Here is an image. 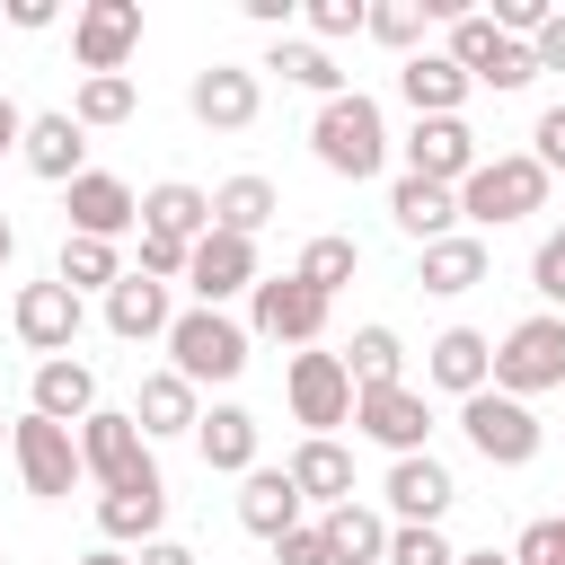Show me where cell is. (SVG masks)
Instances as JSON below:
<instances>
[{
    "label": "cell",
    "instance_id": "cell-1",
    "mask_svg": "<svg viewBox=\"0 0 565 565\" xmlns=\"http://www.w3.org/2000/svg\"><path fill=\"white\" fill-rule=\"evenodd\" d=\"M309 150H318V168L327 177H380L388 168V124H380V97H362V88H344V97H327L318 106V124H309Z\"/></svg>",
    "mask_w": 565,
    "mask_h": 565
},
{
    "label": "cell",
    "instance_id": "cell-2",
    "mask_svg": "<svg viewBox=\"0 0 565 565\" xmlns=\"http://www.w3.org/2000/svg\"><path fill=\"white\" fill-rule=\"evenodd\" d=\"M539 203H547V168H539L530 150H494V159H477L468 185H459V221H477V230L530 221Z\"/></svg>",
    "mask_w": 565,
    "mask_h": 565
},
{
    "label": "cell",
    "instance_id": "cell-3",
    "mask_svg": "<svg viewBox=\"0 0 565 565\" xmlns=\"http://www.w3.org/2000/svg\"><path fill=\"white\" fill-rule=\"evenodd\" d=\"M168 371L185 388H212V380H238L247 371V327L230 309H177L168 318Z\"/></svg>",
    "mask_w": 565,
    "mask_h": 565
},
{
    "label": "cell",
    "instance_id": "cell-4",
    "mask_svg": "<svg viewBox=\"0 0 565 565\" xmlns=\"http://www.w3.org/2000/svg\"><path fill=\"white\" fill-rule=\"evenodd\" d=\"M486 388H503V397H547V388H565V318L556 309H539V318H521L503 344H494V380Z\"/></svg>",
    "mask_w": 565,
    "mask_h": 565
},
{
    "label": "cell",
    "instance_id": "cell-5",
    "mask_svg": "<svg viewBox=\"0 0 565 565\" xmlns=\"http://www.w3.org/2000/svg\"><path fill=\"white\" fill-rule=\"evenodd\" d=\"M79 468H88L106 494L159 486V459H150V441H141V424H132L124 406H97V415L79 424Z\"/></svg>",
    "mask_w": 565,
    "mask_h": 565
},
{
    "label": "cell",
    "instance_id": "cell-6",
    "mask_svg": "<svg viewBox=\"0 0 565 565\" xmlns=\"http://www.w3.org/2000/svg\"><path fill=\"white\" fill-rule=\"evenodd\" d=\"M459 433H468V450H477L486 468H530V459H539V415H530L521 397H503V388L459 397Z\"/></svg>",
    "mask_w": 565,
    "mask_h": 565
},
{
    "label": "cell",
    "instance_id": "cell-7",
    "mask_svg": "<svg viewBox=\"0 0 565 565\" xmlns=\"http://www.w3.org/2000/svg\"><path fill=\"white\" fill-rule=\"evenodd\" d=\"M282 397H291V424H309V441H335V424H353V371H344V353H291Z\"/></svg>",
    "mask_w": 565,
    "mask_h": 565
},
{
    "label": "cell",
    "instance_id": "cell-8",
    "mask_svg": "<svg viewBox=\"0 0 565 565\" xmlns=\"http://www.w3.org/2000/svg\"><path fill=\"white\" fill-rule=\"evenodd\" d=\"M9 450H18V477H26V494H44V503H62L88 468H79V433L71 424H44V415H18L9 424Z\"/></svg>",
    "mask_w": 565,
    "mask_h": 565
},
{
    "label": "cell",
    "instance_id": "cell-9",
    "mask_svg": "<svg viewBox=\"0 0 565 565\" xmlns=\"http://www.w3.org/2000/svg\"><path fill=\"white\" fill-rule=\"evenodd\" d=\"M62 212H71V238H124V230H141V194L124 185V177H106V168H79L71 185H62Z\"/></svg>",
    "mask_w": 565,
    "mask_h": 565
},
{
    "label": "cell",
    "instance_id": "cell-10",
    "mask_svg": "<svg viewBox=\"0 0 565 565\" xmlns=\"http://www.w3.org/2000/svg\"><path fill=\"white\" fill-rule=\"evenodd\" d=\"M9 327H18V344H35V353L53 362V353H71V344H79L88 309H79V291H71V282H18Z\"/></svg>",
    "mask_w": 565,
    "mask_h": 565
},
{
    "label": "cell",
    "instance_id": "cell-11",
    "mask_svg": "<svg viewBox=\"0 0 565 565\" xmlns=\"http://www.w3.org/2000/svg\"><path fill=\"white\" fill-rule=\"evenodd\" d=\"M353 433H371L388 459H415L424 450V433H433V406H424V388H353Z\"/></svg>",
    "mask_w": 565,
    "mask_h": 565
},
{
    "label": "cell",
    "instance_id": "cell-12",
    "mask_svg": "<svg viewBox=\"0 0 565 565\" xmlns=\"http://www.w3.org/2000/svg\"><path fill=\"white\" fill-rule=\"evenodd\" d=\"M132 44H141V0H88V9L71 18V53H79V71H88V79L124 71V62H132Z\"/></svg>",
    "mask_w": 565,
    "mask_h": 565
},
{
    "label": "cell",
    "instance_id": "cell-13",
    "mask_svg": "<svg viewBox=\"0 0 565 565\" xmlns=\"http://www.w3.org/2000/svg\"><path fill=\"white\" fill-rule=\"evenodd\" d=\"M486 150H477V132L459 124V115H415V132H406V177H424V185H468V168H477Z\"/></svg>",
    "mask_w": 565,
    "mask_h": 565
},
{
    "label": "cell",
    "instance_id": "cell-14",
    "mask_svg": "<svg viewBox=\"0 0 565 565\" xmlns=\"http://www.w3.org/2000/svg\"><path fill=\"white\" fill-rule=\"evenodd\" d=\"M185 282H194V309H221L238 291H256V238H230V230H203L185 247Z\"/></svg>",
    "mask_w": 565,
    "mask_h": 565
},
{
    "label": "cell",
    "instance_id": "cell-15",
    "mask_svg": "<svg viewBox=\"0 0 565 565\" xmlns=\"http://www.w3.org/2000/svg\"><path fill=\"white\" fill-rule=\"evenodd\" d=\"M247 318H256V335H274V344H318V335H327V300H318L309 282H291V274H256Z\"/></svg>",
    "mask_w": 565,
    "mask_h": 565
},
{
    "label": "cell",
    "instance_id": "cell-16",
    "mask_svg": "<svg viewBox=\"0 0 565 565\" xmlns=\"http://www.w3.org/2000/svg\"><path fill=\"white\" fill-rule=\"evenodd\" d=\"M388 512H397V530H441V512L459 503V486H450V468L433 459V450H415V459H388Z\"/></svg>",
    "mask_w": 565,
    "mask_h": 565
},
{
    "label": "cell",
    "instance_id": "cell-17",
    "mask_svg": "<svg viewBox=\"0 0 565 565\" xmlns=\"http://www.w3.org/2000/svg\"><path fill=\"white\" fill-rule=\"evenodd\" d=\"M185 106H194V124H212V132H247L256 106H265V88H256L247 62H212V71H194Z\"/></svg>",
    "mask_w": 565,
    "mask_h": 565
},
{
    "label": "cell",
    "instance_id": "cell-18",
    "mask_svg": "<svg viewBox=\"0 0 565 565\" xmlns=\"http://www.w3.org/2000/svg\"><path fill=\"white\" fill-rule=\"evenodd\" d=\"M424 380L450 388V397H477V388L494 380V335H477V327H441V335L424 344Z\"/></svg>",
    "mask_w": 565,
    "mask_h": 565
},
{
    "label": "cell",
    "instance_id": "cell-19",
    "mask_svg": "<svg viewBox=\"0 0 565 565\" xmlns=\"http://www.w3.org/2000/svg\"><path fill=\"white\" fill-rule=\"evenodd\" d=\"M18 159H26L44 185H71V177H79V159H88V132L71 124V106H53V115H26V132H18Z\"/></svg>",
    "mask_w": 565,
    "mask_h": 565
},
{
    "label": "cell",
    "instance_id": "cell-20",
    "mask_svg": "<svg viewBox=\"0 0 565 565\" xmlns=\"http://www.w3.org/2000/svg\"><path fill=\"white\" fill-rule=\"evenodd\" d=\"M26 415H44V424H88V415H97V371H88V362H71V353L35 362Z\"/></svg>",
    "mask_w": 565,
    "mask_h": 565
},
{
    "label": "cell",
    "instance_id": "cell-21",
    "mask_svg": "<svg viewBox=\"0 0 565 565\" xmlns=\"http://www.w3.org/2000/svg\"><path fill=\"white\" fill-rule=\"evenodd\" d=\"M486 265H494V256H486V238H477V230H450V238H433V247L415 256V282H424L433 300H459V291H477V282H486Z\"/></svg>",
    "mask_w": 565,
    "mask_h": 565
},
{
    "label": "cell",
    "instance_id": "cell-22",
    "mask_svg": "<svg viewBox=\"0 0 565 565\" xmlns=\"http://www.w3.org/2000/svg\"><path fill=\"white\" fill-rule=\"evenodd\" d=\"M468 88H477V79H468L450 53H406V62H397V97H406L415 115H459Z\"/></svg>",
    "mask_w": 565,
    "mask_h": 565
},
{
    "label": "cell",
    "instance_id": "cell-23",
    "mask_svg": "<svg viewBox=\"0 0 565 565\" xmlns=\"http://www.w3.org/2000/svg\"><path fill=\"white\" fill-rule=\"evenodd\" d=\"M282 477H291L300 503H318V512L353 503V450H344V441H300V450L282 459Z\"/></svg>",
    "mask_w": 565,
    "mask_h": 565
},
{
    "label": "cell",
    "instance_id": "cell-24",
    "mask_svg": "<svg viewBox=\"0 0 565 565\" xmlns=\"http://www.w3.org/2000/svg\"><path fill=\"white\" fill-rule=\"evenodd\" d=\"M168 318H177V309H168V282H150V274L124 265V282L106 291V327H115L124 344H141V335H168Z\"/></svg>",
    "mask_w": 565,
    "mask_h": 565
},
{
    "label": "cell",
    "instance_id": "cell-25",
    "mask_svg": "<svg viewBox=\"0 0 565 565\" xmlns=\"http://www.w3.org/2000/svg\"><path fill=\"white\" fill-rule=\"evenodd\" d=\"M238 521H247L256 539L300 530V486H291L282 468H247V477H238Z\"/></svg>",
    "mask_w": 565,
    "mask_h": 565
},
{
    "label": "cell",
    "instance_id": "cell-26",
    "mask_svg": "<svg viewBox=\"0 0 565 565\" xmlns=\"http://www.w3.org/2000/svg\"><path fill=\"white\" fill-rule=\"evenodd\" d=\"M141 230H159V238H185V247H194V238L212 230V194H203V185H185V177H168V185H150V194H141Z\"/></svg>",
    "mask_w": 565,
    "mask_h": 565
},
{
    "label": "cell",
    "instance_id": "cell-27",
    "mask_svg": "<svg viewBox=\"0 0 565 565\" xmlns=\"http://www.w3.org/2000/svg\"><path fill=\"white\" fill-rule=\"evenodd\" d=\"M388 221H397L406 238H424V247H433V238H450L459 194H450V185H424V177H397V185H388Z\"/></svg>",
    "mask_w": 565,
    "mask_h": 565
},
{
    "label": "cell",
    "instance_id": "cell-28",
    "mask_svg": "<svg viewBox=\"0 0 565 565\" xmlns=\"http://www.w3.org/2000/svg\"><path fill=\"white\" fill-rule=\"evenodd\" d=\"M132 424H141V441H168V433H194L203 406H194V388H185L177 371H150L141 397H132Z\"/></svg>",
    "mask_w": 565,
    "mask_h": 565
},
{
    "label": "cell",
    "instance_id": "cell-29",
    "mask_svg": "<svg viewBox=\"0 0 565 565\" xmlns=\"http://www.w3.org/2000/svg\"><path fill=\"white\" fill-rule=\"evenodd\" d=\"M194 450H203V468L247 477V468H256V415H247V406H212V415L194 424Z\"/></svg>",
    "mask_w": 565,
    "mask_h": 565
},
{
    "label": "cell",
    "instance_id": "cell-30",
    "mask_svg": "<svg viewBox=\"0 0 565 565\" xmlns=\"http://www.w3.org/2000/svg\"><path fill=\"white\" fill-rule=\"evenodd\" d=\"M159 521H168V486H132V494H97V539L106 547H150L159 539Z\"/></svg>",
    "mask_w": 565,
    "mask_h": 565
},
{
    "label": "cell",
    "instance_id": "cell-31",
    "mask_svg": "<svg viewBox=\"0 0 565 565\" xmlns=\"http://www.w3.org/2000/svg\"><path fill=\"white\" fill-rule=\"evenodd\" d=\"M318 539H327V565H380V556H388V521H380L371 503H335V512L318 521Z\"/></svg>",
    "mask_w": 565,
    "mask_h": 565
},
{
    "label": "cell",
    "instance_id": "cell-32",
    "mask_svg": "<svg viewBox=\"0 0 565 565\" xmlns=\"http://www.w3.org/2000/svg\"><path fill=\"white\" fill-rule=\"evenodd\" d=\"M274 212H282V194L265 177H221L212 185V230H230V238H256Z\"/></svg>",
    "mask_w": 565,
    "mask_h": 565
},
{
    "label": "cell",
    "instance_id": "cell-33",
    "mask_svg": "<svg viewBox=\"0 0 565 565\" xmlns=\"http://www.w3.org/2000/svg\"><path fill=\"white\" fill-rule=\"evenodd\" d=\"M256 71H282L291 88H318V106H327V97H344V71H335V53H327V44H300V35H274V53H265Z\"/></svg>",
    "mask_w": 565,
    "mask_h": 565
},
{
    "label": "cell",
    "instance_id": "cell-34",
    "mask_svg": "<svg viewBox=\"0 0 565 565\" xmlns=\"http://www.w3.org/2000/svg\"><path fill=\"white\" fill-rule=\"evenodd\" d=\"M353 274H362V247H353L344 230H318V238L300 247V265H291V282H309L318 300H335V291H344Z\"/></svg>",
    "mask_w": 565,
    "mask_h": 565
},
{
    "label": "cell",
    "instance_id": "cell-35",
    "mask_svg": "<svg viewBox=\"0 0 565 565\" xmlns=\"http://www.w3.org/2000/svg\"><path fill=\"white\" fill-rule=\"evenodd\" d=\"M344 371H353V388H397V371H406V344H397V327H353V344H344Z\"/></svg>",
    "mask_w": 565,
    "mask_h": 565
},
{
    "label": "cell",
    "instance_id": "cell-36",
    "mask_svg": "<svg viewBox=\"0 0 565 565\" xmlns=\"http://www.w3.org/2000/svg\"><path fill=\"white\" fill-rule=\"evenodd\" d=\"M53 282H71V291H115V282H124V256H115L106 238H62Z\"/></svg>",
    "mask_w": 565,
    "mask_h": 565
},
{
    "label": "cell",
    "instance_id": "cell-37",
    "mask_svg": "<svg viewBox=\"0 0 565 565\" xmlns=\"http://www.w3.org/2000/svg\"><path fill=\"white\" fill-rule=\"evenodd\" d=\"M124 115H132V71L79 79V97H71V124H79V132H106V124H124Z\"/></svg>",
    "mask_w": 565,
    "mask_h": 565
},
{
    "label": "cell",
    "instance_id": "cell-38",
    "mask_svg": "<svg viewBox=\"0 0 565 565\" xmlns=\"http://www.w3.org/2000/svg\"><path fill=\"white\" fill-rule=\"evenodd\" d=\"M424 26H433V9H424V0H380V9L362 18V35H380L388 53H424Z\"/></svg>",
    "mask_w": 565,
    "mask_h": 565
},
{
    "label": "cell",
    "instance_id": "cell-39",
    "mask_svg": "<svg viewBox=\"0 0 565 565\" xmlns=\"http://www.w3.org/2000/svg\"><path fill=\"white\" fill-rule=\"evenodd\" d=\"M494 44H503V35H494V18H486V9H459V18H450V44H441V53H450V62H459V71L477 79V71L494 62Z\"/></svg>",
    "mask_w": 565,
    "mask_h": 565
},
{
    "label": "cell",
    "instance_id": "cell-40",
    "mask_svg": "<svg viewBox=\"0 0 565 565\" xmlns=\"http://www.w3.org/2000/svg\"><path fill=\"white\" fill-rule=\"evenodd\" d=\"M300 18H309V35H318V44H344V35H362V18H371V9H362V0H309Z\"/></svg>",
    "mask_w": 565,
    "mask_h": 565
},
{
    "label": "cell",
    "instance_id": "cell-41",
    "mask_svg": "<svg viewBox=\"0 0 565 565\" xmlns=\"http://www.w3.org/2000/svg\"><path fill=\"white\" fill-rule=\"evenodd\" d=\"M530 79H539V53H530V44H512V35H503V44H494V62L477 71V88H530Z\"/></svg>",
    "mask_w": 565,
    "mask_h": 565
},
{
    "label": "cell",
    "instance_id": "cell-42",
    "mask_svg": "<svg viewBox=\"0 0 565 565\" xmlns=\"http://www.w3.org/2000/svg\"><path fill=\"white\" fill-rule=\"evenodd\" d=\"M459 547L441 539V530H388V556L380 565H450Z\"/></svg>",
    "mask_w": 565,
    "mask_h": 565
},
{
    "label": "cell",
    "instance_id": "cell-43",
    "mask_svg": "<svg viewBox=\"0 0 565 565\" xmlns=\"http://www.w3.org/2000/svg\"><path fill=\"white\" fill-rule=\"evenodd\" d=\"M530 291L565 309V230H547V238H539V256H530Z\"/></svg>",
    "mask_w": 565,
    "mask_h": 565
},
{
    "label": "cell",
    "instance_id": "cell-44",
    "mask_svg": "<svg viewBox=\"0 0 565 565\" xmlns=\"http://www.w3.org/2000/svg\"><path fill=\"white\" fill-rule=\"evenodd\" d=\"M132 274H150V282H185V238L141 230V265H132Z\"/></svg>",
    "mask_w": 565,
    "mask_h": 565
},
{
    "label": "cell",
    "instance_id": "cell-45",
    "mask_svg": "<svg viewBox=\"0 0 565 565\" xmlns=\"http://www.w3.org/2000/svg\"><path fill=\"white\" fill-rule=\"evenodd\" d=\"M512 565H565V521H530L512 539Z\"/></svg>",
    "mask_w": 565,
    "mask_h": 565
},
{
    "label": "cell",
    "instance_id": "cell-46",
    "mask_svg": "<svg viewBox=\"0 0 565 565\" xmlns=\"http://www.w3.org/2000/svg\"><path fill=\"white\" fill-rule=\"evenodd\" d=\"M530 159H539V168H547V177H556V168H565V97H556V106H547V115H539V124H530Z\"/></svg>",
    "mask_w": 565,
    "mask_h": 565
},
{
    "label": "cell",
    "instance_id": "cell-47",
    "mask_svg": "<svg viewBox=\"0 0 565 565\" xmlns=\"http://www.w3.org/2000/svg\"><path fill=\"white\" fill-rule=\"evenodd\" d=\"M274 565H327V539H318V521L282 530V539H274Z\"/></svg>",
    "mask_w": 565,
    "mask_h": 565
},
{
    "label": "cell",
    "instance_id": "cell-48",
    "mask_svg": "<svg viewBox=\"0 0 565 565\" xmlns=\"http://www.w3.org/2000/svg\"><path fill=\"white\" fill-rule=\"evenodd\" d=\"M530 53H539V71H565V9H547V26L530 35Z\"/></svg>",
    "mask_w": 565,
    "mask_h": 565
},
{
    "label": "cell",
    "instance_id": "cell-49",
    "mask_svg": "<svg viewBox=\"0 0 565 565\" xmlns=\"http://www.w3.org/2000/svg\"><path fill=\"white\" fill-rule=\"evenodd\" d=\"M62 18V0H9V26H26V35H44Z\"/></svg>",
    "mask_w": 565,
    "mask_h": 565
},
{
    "label": "cell",
    "instance_id": "cell-50",
    "mask_svg": "<svg viewBox=\"0 0 565 565\" xmlns=\"http://www.w3.org/2000/svg\"><path fill=\"white\" fill-rule=\"evenodd\" d=\"M18 132H26V106H18V97H9V88H0V159H9V150H18Z\"/></svg>",
    "mask_w": 565,
    "mask_h": 565
},
{
    "label": "cell",
    "instance_id": "cell-51",
    "mask_svg": "<svg viewBox=\"0 0 565 565\" xmlns=\"http://www.w3.org/2000/svg\"><path fill=\"white\" fill-rule=\"evenodd\" d=\"M132 565H194V547H177V539H150Z\"/></svg>",
    "mask_w": 565,
    "mask_h": 565
},
{
    "label": "cell",
    "instance_id": "cell-52",
    "mask_svg": "<svg viewBox=\"0 0 565 565\" xmlns=\"http://www.w3.org/2000/svg\"><path fill=\"white\" fill-rule=\"evenodd\" d=\"M238 9H247L256 26H291V0H238Z\"/></svg>",
    "mask_w": 565,
    "mask_h": 565
},
{
    "label": "cell",
    "instance_id": "cell-53",
    "mask_svg": "<svg viewBox=\"0 0 565 565\" xmlns=\"http://www.w3.org/2000/svg\"><path fill=\"white\" fill-rule=\"evenodd\" d=\"M79 565H132V556H124V547H88Z\"/></svg>",
    "mask_w": 565,
    "mask_h": 565
},
{
    "label": "cell",
    "instance_id": "cell-54",
    "mask_svg": "<svg viewBox=\"0 0 565 565\" xmlns=\"http://www.w3.org/2000/svg\"><path fill=\"white\" fill-rule=\"evenodd\" d=\"M450 565H512L503 547H477V556H450Z\"/></svg>",
    "mask_w": 565,
    "mask_h": 565
},
{
    "label": "cell",
    "instance_id": "cell-55",
    "mask_svg": "<svg viewBox=\"0 0 565 565\" xmlns=\"http://www.w3.org/2000/svg\"><path fill=\"white\" fill-rule=\"evenodd\" d=\"M9 256H18V230H9V221H0V265H9Z\"/></svg>",
    "mask_w": 565,
    "mask_h": 565
},
{
    "label": "cell",
    "instance_id": "cell-56",
    "mask_svg": "<svg viewBox=\"0 0 565 565\" xmlns=\"http://www.w3.org/2000/svg\"><path fill=\"white\" fill-rule=\"evenodd\" d=\"M0 441H9V424H0Z\"/></svg>",
    "mask_w": 565,
    "mask_h": 565
},
{
    "label": "cell",
    "instance_id": "cell-57",
    "mask_svg": "<svg viewBox=\"0 0 565 565\" xmlns=\"http://www.w3.org/2000/svg\"><path fill=\"white\" fill-rule=\"evenodd\" d=\"M0 565H9V556H0Z\"/></svg>",
    "mask_w": 565,
    "mask_h": 565
}]
</instances>
